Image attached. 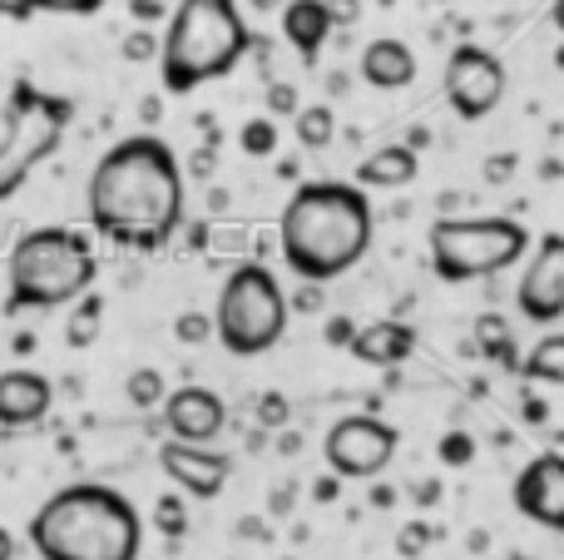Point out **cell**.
<instances>
[{"label":"cell","mask_w":564,"mask_h":560,"mask_svg":"<svg viewBox=\"0 0 564 560\" xmlns=\"http://www.w3.org/2000/svg\"><path fill=\"white\" fill-rule=\"evenodd\" d=\"M89 234L129 254H159L184 224V164L159 134H129L99 154L85 184Z\"/></svg>","instance_id":"obj_1"},{"label":"cell","mask_w":564,"mask_h":560,"mask_svg":"<svg viewBox=\"0 0 564 560\" xmlns=\"http://www.w3.org/2000/svg\"><path fill=\"white\" fill-rule=\"evenodd\" d=\"M371 234H377V214H371L367 189L341 184V179L297 184L278 218V248L288 273L317 288L351 273L367 258Z\"/></svg>","instance_id":"obj_2"},{"label":"cell","mask_w":564,"mask_h":560,"mask_svg":"<svg viewBox=\"0 0 564 560\" xmlns=\"http://www.w3.org/2000/svg\"><path fill=\"white\" fill-rule=\"evenodd\" d=\"M25 536L40 560H139L144 516L115 486L75 482L40 502Z\"/></svg>","instance_id":"obj_3"},{"label":"cell","mask_w":564,"mask_h":560,"mask_svg":"<svg viewBox=\"0 0 564 560\" xmlns=\"http://www.w3.org/2000/svg\"><path fill=\"white\" fill-rule=\"evenodd\" d=\"M99 254L85 228L40 224L15 238L6 258V308L10 313H55L95 293Z\"/></svg>","instance_id":"obj_4"},{"label":"cell","mask_w":564,"mask_h":560,"mask_svg":"<svg viewBox=\"0 0 564 560\" xmlns=\"http://www.w3.org/2000/svg\"><path fill=\"white\" fill-rule=\"evenodd\" d=\"M253 50L238 0H178L164 25V50H159V79L164 95H194V89L228 79Z\"/></svg>","instance_id":"obj_5"},{"label":"cell","mask_w":564,"mask_h":560,"mask_svg":"<svg viewBox=\"0 0 564 560\" xmlns=\"http://www.w3.org/2000/svg\"><path fill=\"white\" fill-rule=\"evenodd\" d=\"M535 248L530 228L506 214H476V218H436L426 234L431 273L441 283H476V278H496L516 268L520 258Z\"/></svg>","instance_id":"obj_6"},{"label":"cell","mask_w":564,"mask_h":560,"mask_svg":"<svg viewBox=\"0 0 564 560\" xmlns=\"http://www.w3.org/2000/svg\"><path fill=\"white\" fill-rule=\"evenodd\" d=\"M292 323V298L268 263H238L214 303V343L228 357H263Z\"/></svg>","instance_id":"obj_7"},{"label":"cell","mask_w":564,"mask_h":560,"mask_svg":"<svg viewBox=\"0 0 564 560\" xmlns=\"http://www.w3.org/2000/svg\"><path fill=\"white\" fill-rule=\"evenodd\" d=\"M69 119H75V105L65 95H50L30 79H15L6 99V119H0V204L15 198L20 184L55 154Z\"/></svg>","instance_id":"obj_8"},{"label":"cell","mask_w":564,"mask_h":560,"mask_svg":"<svg viewBox=\"0 0 564 560\" xmlns=\"http://www.w3.org/2000/svg\"><path fill=\"white\" fill-rule=\"evenodd\" d=\"M397 446H401V432L371 412L337 417L327 427V437H322V456H327L332 476H341V482H377L391 466Z\"/></svg>","instance_id":"obj_9"},{"label":"cell","mask_w":564,"mask_h":560,"mask_svg":"<svg viewBox=\"0 0 564 560\" xmlns=\"http://www.w3.org/2000/svg\"><path fill=\"white\" fill-rule=\"evenodd\" d=\"M446 105L456 109V119H466V125H476V119L496 115L500 99H506V65H500L496 50L486 45H456L446 55Z\"/></svg>","instance_id":"obj_10"},{"label":"cell","mask_w":564,"mask_h":560,"mask_svg":"<svg viewBox=\"0 0 564 560\" xmlns=\"http://www.w3.org/2000/svg\"><path fill=\"white\" fill-rule=\"evenodd\" d=\"M516 308L525 323H560L564 317V234H545L525 258V273L516 283Z\"/></svg>","instance_id":"obj_11"},{"label":"cell","mask_w":564,"mask_h":560,"mask_svg":"<svg viewBox=\"0 0 564 560\" xmlns=\"http://www.w3.org/2000/svg\"><path fill=\"white\" fill-rule=\"evenodd\" d=\"M159 472L174 482V492H184L188 502H214L224 496L228 476H234V462H228L218 446H188L164 437L159 442Z\"/></svg>","instance_id":"obj_12"},{"label":"cell","mask_w":564,"mask_h":560,"mask_svg":"<svg viewBox=\"0 0 564 560\" xmlns=\"http://www.w3.org/2000/svg\"><path fill=\"white\" fill-rule=\"evenodd\" d=\"M510 502L525 521L545 526V531L564 536V452H540L520 466Z\"/></svg>","instance_id":"obj_13"},{"label":"cell","mask_w":564,"mask_h":560,"mask_svg":"<svg viewBox=\"0 0 564 560\" xmlns=\"http://www.w3.org/2000/svg\"><path fill=\"white\" fill-rule=\"evenodd\" d=\"M228 427V402L214 392V387H198V383H184L169 392L164 402V432L174 442H188V446H214Z\"/></svg>","instance_id":"obj_14"},{"label":"cell","mask_w":564,"mask_h":560,"mask_svg":"<svg viewBox=\"0 0 564 560\" xmlns=\"http://www.w3.org/2000/svg\"><path fill=\"white\" fill-rule=\"evenodd\" d=\"M55 407V383L35 367H6L0 373V427L20 432V427H40Z\"/></svg>","instance_id":"obj_15"},{"label":"cell","mask_w":564,"mask_h":560,"mask_svg":"<svg viewBox=\"0 0 564 560\" xmlns=\"http://www.w3.org/2000/svg\"><path fill=\"white\" fill-rule=\"evenodd\" d=\"M332 30H337V20H332L327 0H288V6H282V40H288V45L297 50V60H307V65H317Z\"/></svg>","instance_id":"obj_16"},{"label":"cell","mask_w":564,"mask_h":560,"mask_svg":"<svg viewBox=\"0 0 564 560\" xmlns=\"http://www.w3.org/2000/svg\"><path fill=\"white\" fill-rule=\"evenodd\" d=\"M411 353H416V327L401 323V317H377L351 343V357L367 367H401Z\"/></svg>","instance_id":"obj_17"},{"label":"cell","mask_w":564,"mask_h":560,"mask_svg":"<svg viewBox=\"0 0 564 560\" xmlns=\"http://www.w3.org/2000/svg\"><path fill=\"white\" fill-rule=\"evenodd\" d=\"M361 79H367L371 89H406L411 79H416V50L406 45V40H371L367 50H361Z\"/></svg>","instance_id":"obj_18"},{"label":"cell","mask_w":564,"mask_h":560,"mask_svg":"<svg viewBox=\"0 0 564 560\" xmlns=\"http://www.w3.org/2000/svg\"><path fill=\"white\" fill-rule=\"evenodd\" d=\"M416 174H421L416 149L411 144H381V149H371L367 159H357V179H351V184H361V189H406Z\"/></svg>","instance_id":"obj_19"},{"label":"cell","mask_w":564,"mask_h":560,"mask_svg":"<svg viewBox=\"0 0 564 560\" xmlns=\"http://www.w3.org/2000/svg\"><path fill=\"white\" fill-rule=\"evenodd\" d=\"M476 343H480V357H490L496 367H510V373H520V347H516V333L506 327V317L500 313H480L476 317Z\"/></svg>","instance_id":"obj_20"},{"label":"cell","mask_w":564,"mask_h":560,"mask_svg":"<svg viewBox=\"0 0 564 560\" xmlns=\"http://www.w3.org/2000/svg\"><path fill=\"white\" fill-rule=\"evenodd\" d=\"M520 377H525V383L564 387V333H545V337H540V343L525 353V363H520Z\"/></svg>","instance_id":"obj_21"},{"label":"cell","mask_w":564,"mask_h":560,"mask_svg":"<svg viewBox=\"0 0 564 560\" xmlns=\"http://www.w3.org/2000/svg\"><path fill=\"white\" fill-rule=\"evenodd\" d=\"M99 327H105V298H99V293H89V298H79V303L69 308L65 343L85 353V347H95V343H99Z\"/></svg>","instance_id":"obj_22"},{"label":"cell","mask_w":564,"mask_h":560,"mask_svg":"<svg viewBox=\"0 0 564 560\" xmlns=\"http://www.w3.org/2000/svg\"><path fill=\"white\" fill-rule=\"evenodd\" d=\"M292 134H297L302 149H327L337 139V115L332 105H302V115L292 119Z\"/></svg>","instance_id":"obj_23"},{"label":"cell","mask_w":564,"mask_h":560,"mask_svg":"<svg viewBox=\"0 0 564 560\" xmlns=\"http://www.w3.org/2000/svg\"><path fill=\"white\" fill-rule=\"evenodd\" d=\"M124 397L139 407V412H149V407H159V412H164V402H169L164 373H159V367H134V373L124 377Z\"/></svg>","instance_id":"obj_24"},{"label":"cell","mask_w":564,"mask_h":560,"mask_svg":"<svg viewBox=\"0 0 564 560\" xmlns=\"http://www.w3.org/2000/svg\"><path fill=\"white\" fill-rule=\"evenodd\" d=\"M238 149H243L248 159H273L278 154V119L273 115L248 119V125L238 129Z\"/></svg>","instance_id":"obj_25"},{"label":"cell","mask_w":564,"mask_h":560,"mask_svg":"<svg viewBox=\"0 0 564 560\" xmlns=\"http://www.w3.org/2000/svg\"><path fill=\"white\" fill-rule=\"evenodd\" d=\"M149 526H154L159 536H169V541L188 536V502H184V492L159 496V502H154V516H149Z\"/></svg>","instance_id":"obj_26"},{"label":"cell","mask_w":564,"mask_h":560,"mask_svg":"<svg viewBox=\"0 0 564 560\" xmlns=\"http://www.w3.org/2000/svg\"><path fill=\"white\" fill-rule=\"evenodd\" d=\"M253 417H258V427H263V432H288V422H292V402L282 392H263L253 402Z\"/></svg>","instance_id":"obj_27"},{"label":"cell","mask_w":564,"mask_h":560,"mask_svg":"<svg viewBox=\"0 0 564 560\" xmlns=\"http://www.w3.org/2000/svg\"><path fill=\"white\" fill-rule=\"evenodd\" d=\"M15 10H45V15H95L105 0H15Z\"/></svg>","instance_id":"obj_28"},{"label":"cell","mask_w":564,"mask_h":560,"mask_svg":"<svg viewBox=\"0 0 564 560\" xmlns=\"http://www.w3.org/2000/svg\"><path fill=\"white\" fill-rule=\"evenodd\" d=\"M174 337L178 343H208V337H214V313H178L174 317Z\"/></svg>","instance_id":"obj_29"},{"label":"cell","mask_w":564,"mask_h":560,"mask_svg":"<svg viewBox=\"0 0 564 560\" xmlns=\"http://www.w3.org/2000/svg\"><path fill=\"white\" fill-rule=\"evenodd\" d=\"M436 452H441V462L446 466H470L476 462V442H470V432H446Z\"/></svg>","instance_id":"obj_30"},{"label":"cell","mask_w":564,"mask_h":560,"mask_svg":"<svg viewBox=\"0 0 564 560\" xmlns=\"http://www.w3.org/2000/svg\"><path fill=\"white\" fill-rule=\"evenodd\" d=\"M431 536H436V531H431L426 521H406V526H401V536H397V551L406 560H421V556H426V546H431Z\"/></svg>","instance_id":"obj_31"},{"label":"cell","mask_w":564,"mask_h":560,"mask_svg":"<svg viewBox=\"0 0 564 560\" xmlns=\"http://www.w3.org/2000/svg\"><path fill=\"white\" fill-rule=\"evenodd\" d=\"M268 115H273V119H297L302 115L297 89H292V85H273V89H268Z\"/></svg>","instance_id":"obj_32"},{"label":"cell","mask_w":564,"mask_h":560,"mask_svg":"<svg viewBox=\"0 0 564 560\" xmlns=\"http://www.w3.org/2000/svg\"><path fill=\"white\" fill-rule=\"evenodd\" d=\"M159 50H164V35H154V30H134V35L124 40V55L139 60V65H144V60H159Z\"/></svg>","instance_id":"obj_33"},{"label":"cell","mask_w":564,"mask_h":560,"mask_svg":"<svg viewBox=\"0 0 564 560\" xmlns=\"http://www.w3.org/2000/svg\"><path fill=\"white\" fill-rule=\"evenodd\" d=\"M357 333L361 327L351 323V317H327V327H322V337H327L332 347H347V353H351V343H357Z\"/></svg>","instance_id":"obj_34"},{"label":"cell","mask_w":564,"mask_h":560,"mask_svg":"<svg viewBox=\"0 0 564 560\" xmlns=\"http://www.w3.org/2000/svg\"><path fill=\"white\" fill-rule=\"evenodd\" d=\"M322 308V288L317 283H302L297 293H292V313H317Z\"/></svg>","instance_id":"obj_35"},{"label":"cell","mask_w":564,"mask_h":560,"mask_svg":"<svg viewBox=\"0 0 564 560\" xmlns=\"http://www.w3.org/2000/svg\"><path fill=\"white\" fill-rule=\"evenodd\" d=\"M510 174H516V154H490V164H486V179H490V184H506Z\"/></svg>","instance_id":"obj_36"},{"label":"cell","mask_w":564,"mask_h":560,"mask_svg":"<svg viewBox=\"0 0 564 560\" xmlns=\"http://www.w3.org/2000/svg\"><path fill=\"white\" fill-rule=\"evenodd\" d=\"M332 6V20H337V25H351V20L361 15V0H327Z\"/></svg>","instance_id":"obj_37"},{"label":"cell","mask_w":564,"mask_h":560,"mask_svg":"<svg viewBox=\"0 0 564 560\" xmlns=\"http://www.w3.org/2000/svg\"><path fill=\"white\" fill-rule=\"evenodd\" d=\"M337 486H341V476H322V482L312 486V502H337Z\"/></svg>","instance_id":"obj_38"},{"label":"cell","mask_w":564,"mask_h":560,"mask_svg":"<svg viewBox=\"0 0 564 560\" xmlns=\"http://www.w3.org/2000/svg\"><path fill=\"white\" fill-rule=\"evenodd\" d=\"M15 551H20L15 531H10V526H0V560H15Z\"/></svg>","instance_id":"obj_39"},{"label":"cell","mask_w":564,"mask_h":560,"mask_svg":"<svg viewBox=\"0 0 564 560\" xmlns=\"http://www.w3.org/2000/svg\"><path fill=\"white\" fill-rule=\"evenodd\" d=\"M545 417H550V407L540 397H525V422H545Z\"/></svg>","instance_id":"obj_40"},{"label":"cell","mask_w":564,"mask_h":560,"mask_svg":"<svg viewBox=\"0 0 564 560\" xmlns=\"http://www.w3.org/2000/svg\"><path fill=\"white\" fill-rule=\"evenodd\" d=\"M416 502H421V506L441 502V482H421V486H416Z\"/></svg>","instance_id":"obj_41"},{"label":"cell","mask_w":564,"mask_h":560,"mask_svg":"<svg viewBox=\"0 0 564 560\" xmlns=\"http://www.w3.org/2000/svg\"><path fill=\"white\" fill-rule=\"evenodd\" d=\"M397 502V492H391V486H371V506H391Z\"/></svg>","instance_id":"obj_42"},{"label":"cell","mask_w":564,"mask_h":560,"mask_svg":"<svg viewBox=\"0 0 564 560\" xmlns=\"http://www.w3.org/2000/svg\"><path fill=\"white\" fill-rule=\"evenodd\" d=\"M134 15L139 20H154L159 15V0H134Z\"/></svg>","instance_id":"obj_43"},{"label":"cell","mask_w":564,"mask_h":560,"mask_svg":"<svg viewBox=\"0 0 564 560\" xmlns=\"http://www.w3.org/2000/svg\"><path fill=\"white\" fill-rule=\"evenodd\" d=\"M15 353H35V333H15Z\"/></svg>","instance_id":"obj_44"},{"label":"cell","mask_w":564,"mask_h":560,"mask_svg":"<svg viewBox=\"0 0 564 560\" xmlns=\"http://www.w3.org/2000/svg\"><path fill=\"white\" fill-rule=\"evenodd\" d=\"M278 437H282V442H278V452H282V456L297 452V437H292V432H278Z\"/></svg>","instance_id":"obj_45"},{"label":"cell","mask_w":564,"mask_h":560,"mask_svg":"<svg viewBox=\"0 0 564 560\" xmlns=\"http://www.w3.org/2000/svg\"><path fill=\"white\" fill-rule=\"evenodd\" d=\"M550 20H555V30L564 35V0H555V6H550Z\"/></svg>","instance_id":"obj_46"},{"label":"cell","mask_w":564,"mask_h":560,"mask_svg":"<svg viewBox=\"0 0 564 560\" xmlns=\"http://www.w3.org/2000/svg\"><path fill=\"white\" fill-rule=\"evenodd\" d=\"M258 10H278V6H288V0H253Z\"/></svg>","instance_id":"obj_47"},{"label":"cell","mask_w":564,"mask_h":560,"mask_svg":"<svg viewBox=\"0 0 564 560\" xmlns=\"http://www.w3.org/2000/svg\"><path fill=\"white\" fill-rule=\"evenodd\" d=\"M510 560H535V556H525V551H516V556H510Z\"/></svg>","instance_id":"obj_48"}]
</instances>
